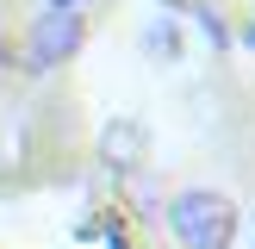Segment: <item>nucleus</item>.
<instances>
[{"mask_svg":"<svg viewBox=\"0 0 255 249\" xmlns=\"http://www.w3.org/2000/svg\"><path fill=\"white\" fill-rule=\"evenodd\" d=\"M168 231L181 249H231L237 243V206L212 187H187L168 199Z\"/></svg>","mask_w":255,"mask_h":249,"instance_id":"obj_1","label":"nucleus"},{"mask_svg":"<svg viewBox=\"0 0 255 249\" xmlns=\"http://www.w3.org/2000/svg\"><path fill=\"white\" fill-rule=\"evenodd\" d=\"M143 156H149V131L143 124L137 119H106V131H100V162L119 168V174H137Z\"/></svg>","mask_w":255,"mask_h":249,"instance_id":"obj_3","label":"nucleus"},{"mask_svg":"<svg viewBox=\"0 0 255 249\" xmlns=\"http://www.w3.org/2000/svg\"><path fill=\"white\" fill-rule=\"evenodd\" d=\"M87 44V25L81 12H37L31 19V37H25V56H31V69H56V62H69L75 50Z\"/></svg>","mask_w":255,"mask_h":249,"instance_id":"obj_2","label":"nucleus"},{"mask_svg":"<svg viewBox=\"0 0 255 249\" xmlns=\"http://www.w3.org/2000/svg\"><path fill=\"white\" fill-rule=\"evenodd\" d=\"M50 6H56V12H75V0H50Z\"/></svg>","mask_w":255,"mask_h":249,"instance_id":"obj_5","label":"nucleus"},{"mask_svg":"<svg viewBox=\"0 0 255 249\" xmlns=\"http://www.w3.org/2000/svg\"><path fill=\"white\" fill-rule=\"evenodd\" d=\"M143 50H149L156 62H174V56H181V31H174L168 19H156V25L143 31Z\"/></svg>","mask_w":255,"mask_h":249,"instance_id":"obj_4","label":"nucleus"},{"mask_svg":"<svg viewBox=\"0 0 255 249\" xmlns=\"http://www.w3.org/2000/svg\"><path fill=\"white\" fill-rule=\"evenodd\" d=\"M249 50H255V19H249Z\"/></svg>","mask_w":255,"mask_h":249,"instance_id":"obj_6","label":"nucleus"}]
</instances>
